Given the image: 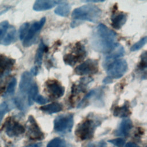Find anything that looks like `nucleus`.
I'll list each match as a JSON object with an SVG mask.
<instances>
[{
  "mask_svg": "<svg viewBox=\"0 0 147 147\" xmlns=\"http://www.w3.org/2000/svg\"><path fill=\"white\" fill-rule=\"evenodd\" d=\"M107 144L104 141H100L95 142H91L88 144L87 147H106Z\"/></svg>",
  "mask_w": 147,
  "mask_h": 147,
  "instance_id": "obj_32",
  "label": "nucleus"
},
{
  "mask_svg": "<svg viewBox=\"0 0 147 147\" xmlns=\"http://www.w3.org/2000/svg\"><path fill=\"white\" fill-rule=\"evenodd\" d=\"M14 63V59L9 58L3 55H0V81L10 73Z\"/></svg>",
  "mask_w": 147,
  "mask_h": 147,
  "instance_id": "obj_12",
  "label": "nucleus"
},
{
  "mask_svg": "<svg viewBox=\"0 0 147 147\" xmlns=\"http://www.w3.org/2000/svg\"><path fill=\"white\" fill-rule=\"evenodd\" d=\"M111 20L112 27L115 29H119L125 24L127 20V14L122 12H115L112 15Z\"/></svg>",
  "mask_w": 147,
  "mask_h": 147,
  "instance_id": "obj_17",
  "label": "nucleus"
},
{
  "mask_svg": "<svg viewBox=\"0 0 147 147\" xmlns=\"http://www.w3.org/2000/svg\"><path fill=\"white\" fill-rule=\"evenodd\" d=\"M39 109L49 114H52L61 111L63 110V105L57 102H53L48 105L41 106Z\"/></svg>",
  "mask_w": 147,
  "mask_h": 147,
  "instance_id": "obj_18",
  "label": "nucleus"
},
{
  "mask_svg": "<svg viewBox=\"0 0 147 147\" xmlns=\"http://www.w3.org/2000/svg\"><path fill=\"white\" fill-rule=\"evenodd\" d=\"M125 147H140L134 142H128L125 145Z\"/></svg>",
  "mask_w": 147,
  "mask_h": 147,
  "instance_id": "obj_35",
  "label": "nucleus"
},
{
  "mask_svg": "<svg viewBox=\"0 0 147 147\" xmlns=\"http://www.w3.org/2000/svg\"><path fill=\"white\" fill-rule=\"evenodd\" d=\"M46 21L45 17H42L38 21L34 22L29 28L28 33L23 40L24 47H28L33 44L37 40L39 32L44 25Z\"/></svg>",
  "mask_w": 147,
  "mask_h": 147,
  "instance_id": "obj_7",
  "label": "nucleus"
},
{
  "mask_svg": "<svg viewBox=\"0 0 147 147\" xmlns=\"http://www.w3.org/2000/svg\"><path fill=\"white\" fill-rule=\"evenodd\" d=\"M9 27L7 21H3L0 22V41L3 38Z\"/></svg>",
  "mask_w": 147,
  "mask_h": 147,
  "instance_id": "obj_28",
  "label": "nucleus"
},
{
  "mask_svg": "<svg viewBox=\"0 0 147 147\" xmlns=\"http://www.w3.org/2000/svg\"><path fill=\"white\" fill-rule=\"evenodd\" d=\"M47 147H72V145L67 142L65 140L56 137L51 140L47 144Z\"/></svg>",
  "mask_w": 147,
  "mask_h": 147,
  "instance_id": "obj_24",
  "label": "nucleus"
},
{
  "mask_svg": "<svg viewBox=\"0 0 147 147\" xmlns=\"http://www.w3.org/2000/svg\"><path fill=\"white\" fill-rule=\"evenodd\" d=\"M9 106L6 102H3L0 104V123L3 118L4 115L10 110Z\"/></svg>",
  "mask_w": 147,
  "mask_h": 147,
  "instance_id": "obj_29",
  "label": "nucleus"
},
{
  "mask_svg": "<svg viewBox=\"0 0 147 147\" xmlns=\"http://www.w3.org/2000/svg\"><path fill=\"white\" fill-rule=\"evenodd\" d=\"M16 39V30L14 26L9 27V29L2 40L1 44L3 45H9L15 41Z\"/></svg>",
  "mask_w": 147,
  "mask_h": 147,
  "instance_id": "obj_20",
  "label": "nucleus"
},
{
  "mask_svg": "<svg viewBox=\"0 0 147 147\" xmlns=\"http://www.w3.org/2000/svg\"><path fill=\"white\" fill-rule=\"evenodd\" d=\"M102 15V10L97 6L87 4L74 9L72 18L76 21H87L91 22H97Z\"/></svg>",
  "mask_w": 147,
  "mask_h": 147,
  "instance_id": "obj_2",
  "label": "nucleus"
},
{
  "mask_svg": "<svg viewBox=\"0 0 147 147\" xmlns=\"http://www.w3.org/2000/svg\"><path fill=\"white\" fill-rule=\"evenodd\" d=\"M38 86L36 83L32 84L28 92V104L29 106H32L34 103L38 94Z\"/></svg>",
  "mask_w": 147,
  "mask_h": 147,
  "instance_id": "obj_23",
  "label": "nucleus"
},
{
  "mask_svg": "<svg viewBox=\"0 0 147 147\" xmlns=\"http://www.w3.org/2000/svg\"><path fill=\"white\" fill-rule=\"evenodd\" d=\"M103 82L104 83H106V84H107V83H112L113 82V79H110L109 77L107 76L106 78H105L103 80Z\"/></svg>",
  "mask_w": 147,
  "mask_h": 147,
  "instance_id": "obj_36",
  "label": "nucleus"
},
{
  "mask_svg": "<svg viewBox=\"0 0 147 147\" xmlns=\"http://www.w3.org/2000/svg\"><path fill=\"white\" fill-rule=\"evenodd\" d=\"M71 5L65 1H61L57 7L55 9L54 12L58 16L61 17H67L71 11Z\"/></svg>",
  "mask_w": 147,
  "mask_h": 147,
  "instance_id": "obj_19",
  "label": "nucleus"
},
{
  "mask_svg": "<svg viewBox=\"0 0 147 147\" xmlns=\"http://www.w3.org/2000/svg\"><path fill=\"white\" fill-rule=\"evenodd\" d=\"M3 129L6 134L9 137H16L22 135L25 131V129L20 123L13 117L6 119Z\"/></svg>",
  "mask_w": 147,
  "mask_h": 147,
  "instance_id": "obj_8",
  "label": "nucleus"
},
{
  "mask_svg": "<svg viewBox=\"0 0 147 147\" xmlns=\"http://www.w3.org/2000/svg\"><path fill=\"white\" fill-rule=\"evenodd\" d=\"M98 71V61L95 59H88L78 65L74 70L78 75L95 74Z\"/></svg>",
  "mask_w": 147,
  "mask_h": 147,
  "instance_id": "obj_9",
  "label": "nucleus"
},
{
  "mask_svg": "<svg viewBox=\"0 0 147 147\" xmlns=\"http://www.w3.org/2000/svg\"><path fill=\"white\" fill-rule=\"evenodd\" d=\"M60 1L38 0L35 1L33 9L35 11H44L51 9L60 3Z\"/></svg>",
  "mask_w": 147,
  "mask_h": 147,
  "instance_id": "obj_16",
  "label": "nucleus"
},
{
  "mask_svg": "<svg viewBox=\"0 0 147 147\" xmlns=\"http://www.w3.org/2000/svg\"><path fill=\"white\" fill-rule=\"evenodd\" d=\"M109 142L112 144L115 147H124L125 140L122 138H117L108 141Z\"/></svg>",
  "mask_w": 147,
  "mask_h": 147,
  "instance_id": "obj_30",
  "label": "nucleus"
},
{
  "mask_svg": "<svg viewBox=\"0 0 147 147\" xmlns=\"http://www.w3.org/2000/svg\"><path fill=\"white\" fill-rule=\"evenodd\" d=\"M117 35L103 24H99L92 32L90 38L91 47L99 52L108 53L117 44Z\"/></svg>",
  "mask_w": 147,
  "mask_h": 147,
  "instance_id": "obj_1",
  "label": "nucleus"
},
{
  "mask_svg": "<svg viewBox=\"0 0 147 147\" xmlns=\"http://www.w3.org/2000/svg\"><path fill=\"white\" fill-rule=\"evenodd\" d=\"M45 48H46L45 45L44 44V42L41 41L37 49L35 57H34V64L36 65L34 67L37 68L38 69H39L41 67V65L42 64V56H43V54L45 49Z\"/></svg>",
  "mask_w": 147,
  "mask_h": 147,
  "instance_id": "obj_22",
  "label": "nucleus"
},
{
  "mask_svg": "<svg viewBox=\"0 0 147 147\" xmlns=\"http://www.w3.org/2000/svg\"><path fill=\"white\" fill-rule=\"evenodd\" d=\"M74 114L71 113L57 116L53 121L55 132L60 134H66L72 131L74 126Z\"/></svg>",
  "mask_w": 147,
  "mask_h": 147,
  "instance_id": "obj_3",
  "label": "nucleus"
},
{
  "mask_svg": "<svg viewBox=\"0 0 147 147\" xmlns=\"http://www.w3.org/2000/svg\"><path fill=\"white\" fill-rule=\"evenodd\" d=\"M133 127V123L130 119L125 118L121 122L118 127L115 130L114 134L119 137H126Z\"/></svg>",
  "mask_w": 147,
  "mask_h": 147,
  "instance_id": "obj_14",
  "label": "nucleus"
},
{
  "mask_svg": "<svg viewBox=\"0 0 147 147\" xmlns=\"http://www.w3.org/2000/svg\"><path fill=\"white\" fill-rule=\"evenodd\" d=\"M113 114L115 117L119 118H126L130 114L129 106L127 102H126L121 106H117L114 108Z\"/></svg>",
  "mask_w": 147,
  "mask_h": 147,
  "instance_id": "obj_21",
  "label": "nucleus"
},
{
  "mask_svg": "<svg viewBox=\"0 0 147 147\" xmlns=\"http://www.w3.org/2000/svg\"><path fill=\"white\" fill-rule=\"evenodd\" d=\"M125 54V49L123 47L117 43L115 47L108 53H107V56L105 57L104 65L106 66L107 64L111 62L112 61L115 60L116 59L120 57Z\"/></svg>",
  "mask_w": 147,
  "mask_h": 147,
  "instance_id": "obj_15",
  "label": "nucleus"
},
{
  "mask_svg": "<svg viewBox=\"0 0 147 147\" xmlns=\"http://www.w3.org/2000/svg\"><path fill=\"white\" fill-rule=\"evenodd\" d=\"M86 55L87 52L84 47L80 42H77L72 51L64 56V61L66 64L73 66L82 61L86 57Z\"/></svg>",
  "mask_w": 147,
  "mask_h": 147,
  "instance_id": "obj_6",
  "label": "nucleus"
},
{
  "mask_svg": "<svg viewBox=\"0 0 147 147\" xmlns=\"http://www.w3.org/2000/svg\"><path fill=\"white\" fill-rule=\"evenodd\" d=\"M27 136L32 140L40 141L44 138V134L41 131L36 119L32 115H29L26 123Z\"/></svg>",
  "mask_w": 147,
  "mask_h": 147,
  "instance_id": "obj_10",
  "label": "nucleus"
},
{
  "mask_svg": "<svg viewBox=\"0 0 147 147\" xmlns=\"http://www.w3.org/2000/svg\"><path fill=\"white\" fill-rule=\"evenodd\" d=\"M142 59L141 61L139 64L138 67L141 69H146V52H144V53L142 54Z\"/></svg>",
  "mask_w": 147,
  "mask_h": 147,
  "instance_id": "obj_31",
  "label": "nucleus"
},
{
  "mask_svg": "<svg viewBox=\"0 0 147 147\" xmlns=\"http://www.w3.org/2000/svg\"><path fill=\"white\" fill-rule=\"evenodd\" d=\"M16 84H17V80L16 78H13L10 80V81L9 82L7 85L6 91L5 92V94L6 96H11L14 94Z\"/></svg>",
  "mask_w": 147,
  "mask_h": 147,
  "instance_id": "obj_25",
  "label": "nucleus"
},
{
  "mask_svg": "<svg viewBox=\"0 0 147 147\" xmlns=\"http://www.w3.org/2000/svg\"><path fill=\"white\" fill-rule=\"evenodd\" d=\"M42 143L39 142V143H34V144H32L28 145H26L24 147H42Z\"/></svg>",
  "mask_w": 147,
  "mask_h": 147,
  "instance_id": "obj_34",
  "label": "nucleus"
},
{
  "mask_svg": "<svg viewBox=\"0 0 147 147\" xmlns=\"http://www.w3.org/2000/svg\"><path fill=\"white\" fill-rule=\"evenodd\" d=\"M146 42V37L145 36L141 38L138 41L136 42L134 44H133L130 48V51L132 52H134L140 49L142 47L144 46Z\"/></svg>",
  "mask_w": 147,
  "mask_h": 147,
  "instance_id": "obj_27",
  "label": "nucleus"
},
{
  "mask_svg": "<svg viewBox=\"0 0 147 147\" xmlns=\"http://www.w3.org/2000/svg\"><path fill=\"white\" fill-rule=\"evenodd\" d=\"M45 83L47 91L52 98L57 99L64 95L65 88L57 80H49Z\"/></svg>",
  "mask_w": 147,
  "mask_h": 147,
  "instance_id": "obj_11",
  "label": "nucleus"
},
{
  "mask_svg": "<svg viewBox=\"0 0 147 147\" xmlns=\"http://www.w3.org/2000/svg\"><path fill=\"white\" fill-rule=\"evenodd\" d=\"M127 63L124 59H115L105 66L107 76L110 79H119L127 70Z\"/></svg>",
  "mask_w": 147,
  "mask_h": 147,
  "instance_id": "obj_5",
  "label": "nucleus"
},
{
  "mask_svg": "<svg viewBox=\"0 0 147 147\" xmlns=\"http://www.w3.org/2000/svg\"><path fill=\"white\" fill-rule=\"evenodd\" d=\"M83 2H87V3H92V2H95V3H97V2H104V1H82Z\"/></svg>",
  "mask_w": 147,
  "mask_h": 147,
  "instance_id": "obj_37",
  "label": "nucleus"
},
{
  "mask_svg": "<svg viewBox=\"0 0 147 147\" xmlns=\"http://www.w3.org/2000/svg\"><path fill=\"white\" fill-rule=\"evenodd\" d=\"M32 76L31 73L28 71H25L22 74L19 84V90L22 96L28 92L32 84Z\"/></svg>",
  "mask_w": 147,
  "mask_h": 147,
  "instance_id": "obj_13",
  "label": "nucleus"
},
{
  "mask_svg": "<svg viewBox=\"0 0 147 147\" xmlns=\"http://www.w3.org/2000/svg\"><path fill=\"white\" fill-rule=\"evenodd\" d=\"M99 122L91 119H86L80 123L76 128L75 133L78 138L81 141L91 139L94 134L96 127Z\"/></svg>",
  "mask_w": 147,
  "mask_h": 147,
  "instance_id": "obj_4",
  "label": "nucleus"
},
{
  "mask_svg": "<svg viewBox=\"0 0 147 147\" xmlns=\"http://www.w3.org/2000/svg\"><path fill=\"white\" fill-rule=\"evenodd\" d=\"M34 101L36 103H37L38 104H39L40 105H45V103H47L48 102V100L46 98H44V96H42L40 95H37Z\"/></svg>",
  "mask_w": 147,
  "mask_h": 147,
  "instance_id": "obj_33",
  "label": "nucleus"
},
{
  "mask_svg": "<svg viewBox=\"0 0 147 147\" xmlns=\"http://www.w3.org/2000/svg\"><path fill=\"white\" fill-rule=\"evenodd\" d=\"M29 28V24L28 22L24 23L20 28L18 33H19V38L21 40H24L25 37L28 31Z\"/></svg>",
  "mask_w": 147,
  "mask_h": 147,
  "instance_id": "obj_26",
  "label": "nucleus"
}]
</instances>
